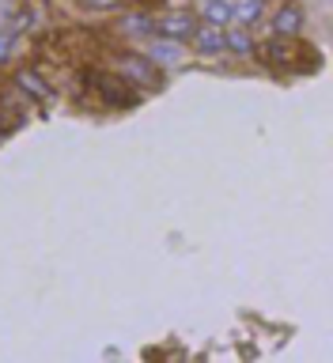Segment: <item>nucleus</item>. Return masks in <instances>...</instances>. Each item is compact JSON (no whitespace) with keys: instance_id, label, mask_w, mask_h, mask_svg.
Returning <instances> with one entry per match:
<instances>
[{"instance_id":"423d86ee","label":"nucleus","mask_w":333,"mask_h":363,"mask_svg":"<svg viewBox=\"0 0 333 363\" xmlns=\"http://www.w3.org/2000/svg\"><path fill=\"white\" fill-rule=\"evenodd\" d=\"M266 19V0H231V23L235 27H254Z\"/></svg>"},{"instance_id":"f8f14e48","label":"nucleus","mask_w":333,"mask_h":363,"mask_svg":"<svg viewBox=\"0 0 333 363\" xmlns=\"http://www.w3.org/2000/svg\"><path fill=\"white\" fill-rule=\"evenodd\" d=\"M118 4H121V0H84V8H95V11H110Z\"/></svg>"},{"instance_id":"f257e3e1","label":"nucleus","mask_w":333,"mask_h":363,"mask_svg":"<svg viewBox=\"0 0 333 363\" xmlns=\"http://www.w3.org/2000/svg\"><path fill=\"white\" fill-rule=\"evenodd\" d=\"M197 16L190 8H170V11H159L152 16V34L155 38H170V42H190V34L197 30Z\"/></svg>"},{"instance_id":"20e7f679","label":"nucleus","mask_w":333,"mask_h":363,"mask_svg":"<svg viewBox=\"0 0 333 363\" xmlns=\"http://www.w3.org/2000/svg\"><path fill=\"white\" fill-rule=\"evenodd\" d=\"M193 50L204 53V57H216L224 53V27H212V23H197V30L190 34Z\"/></svg>"},{"instance_id":"0eeeda50","label":"nucleus","mask_w":333,"mask_h":363,"mask_svg":"<svg viewBox=\"0 0 333 363\" xmlns=\"http://www.w3.org/2000/svg\"><path fill=\"white\" fill-rule=\"evenodd\" d=\"M152 68H155V65L148 61V57H136V53H125V57H121V76L136 79V84H152V79H155Z\"/></svg>"},{"instance_id":"6e6552de","label":"nucleus","mask_w":333,"mask_h":363,"mask_svg":"<svg viewBox=\"0 0 333 363\" xmlns=\"http://www.w3.org/2000/svg\"><path fill=\"white\" fill-rule=\"evenodd\" d=\"M250 50H254L250 27H235V30H227V27H224V53H239V57H246Z\"/></svg>"},{"instance_id":"7ed1b4c3","label":"nucleus","mask_w":333,"mask_h":363,"mask_svg":"<svg viewBox=\"0 0 333 363\" xmlns=\"http://www.w3.org/2000/svg\"><path fill=\"white\" fill-rule=\"evenodd\" d=\"M148 61L159 65V68H178L182 61H186V50H182V42H170V38H155L152 34V42H148Z\"/></svg>"},{"instance_id":"39448f33","label":"nucleus","mask_w":333,"mask_h":363,"mask_svg":"<svg viewBox=\"0 0 333 363\" xmlns=\"http://www.w3.org/2000/svg\"><path fill=\"white\" fill-rule=\"evenodd\" d=\"M193 16L212 27H231V0H201Z\"/></svg>"},{"instance_id":"1a4fd4ad","label":"nucleus","mask_w":333,"mask_h":363,"mask_svg":"<svg viewBox=\"0 0 333 363\" xmlns=\"http://www.w3.org/2000/svg\"><path fill=\"white\" fill-rule=\"evenodd\" d=\"M121 30L125 34H152V16H148V11H125Z\"/></svg>"},{"instance_id":"9d476101","label":"nucleus","mask_w":333,"mask_h":363,"mask_svg":"<svg viewBox=\"0 0 333 363\" xmlns=\"http://www.w3.org/2000/svg\"><path fill=\"white\" fill-rule=\"evenodd\" d=\"M19 84H23V87H31V95H45V84H42V79L34 76V72H23V76H19Z\"/></svg>"},{"instance_id":"f03ea898","label":"nucleus","mask_w":333,"mask_h":363,"mask_svg":"<svg viewBox=\"0 0 333 363\" xmlns=\"http://www.w3.org/2000/svg\"><path fill=\"white\" fill-rule=\"evenodd\" d=\"M269 27H273V38H295V34L303 30V8L292 4V0H284V4H277V11H273Z\"/></svg>"},{"instance_id":"9b49d317","label":"nucleus","mask_w":333,"mask_h":363,"mask_svg":"<svg viewBox=\"0 0 333 363\" xmlns=\"http://www.w3.org/2000/svg\"><path fill=\"white\" fill-rule=\"evenodd\" d=\"M11 45H16V34H11V30H0V61L11 53Z\"/></svg>"}]
</instances>
